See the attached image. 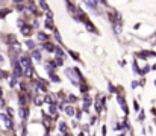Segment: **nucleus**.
I'll use <instances>...</instances> for the list:
<instances>
[{
    "mask_svg": "<svg viewBox=\"0 0 156 136\" xmlns=\"http://www.w3.org/2000/svg\"><path fill=\"white\" fill-rule=\"evenodd\" d=\"M118 101H120V104H121V109L127 113V106H126V101L123 100V97H118Z\"/></svg>",
    "mask_w": 156,
    "mask_h": 136,
    "instance_id": "0eeeda50",
    "label": "nucleus"
},
{
    "mask_svg": "<svg viewBox=\"0 0 156 136\" xmlns=\"http://www.w3.org/2000/svg\"><path fill=\"white\" fill-rule=\"evenodd\" d=\"M0 62H3V58H2V56H0Z\"/></svg>",
    "mask_w": 156,
    "mask_h": 136,
    "instance_id": "bb28decb",
    "label": "nucleus"
},
{
    "mask_svg": "<svg viewBox=\"0 0 156 136\" xmlns=\"http://www.w3.org/2000/svg\"><path fill=\"white\" fill-rule=\"evenodd\" d=\"M38 38H40L41 41H46V40H47V37H46L44 33H38Z\"/></svg>",
    "mask_w": 156,
    "mask_h": 136,
    "instance_id": "a211bd4d",
    "label": "nucleus"
},
{
    "mask_svg": "<svg viewBox=\"0 0 156 136\" xmlns=\"http://www.w3.org/2000/svg\"><path fill=\"white\" fill-rule=\"evenodd\" d=\"M65 74H67V77H70L73 85H79V82L83 80V77L77 68H68V70H65Z\"/></svg>",
    "mask_w": 156,
    "mask_h": 136,
    "instance_id": "f257e3e1",
    "label": "nucleus"
},
{
    "mask_svg": "<svg viewBox=\"0 0 156 136\" xmlns=\"http://www.w3.org/2000/svg\"><path fill=\"white\" fill-rule=\"evenodd\" d=\"M0 97H2V89H0Z\"/></svg>",
    "mask_w": 156,
    "mask_h": 136,
    "instance_id": "cd10ccee",
    "label": "nucleus"
},
{
    "mask_svg": "<svg viewBox=\"0 0 156 136\" xmlns=\"http://www.w3.org/2000/svg\"><path fill=\"white\" fill-rule=\"evenodd\" d=\"M50 79H52L53 82H56V83H58V82H61V80H59V77H58V76H56V74H50Z\"/></svg>",
    "mask_w": 156,
    "mask_h": 136,
    "instance_id": "4468645a",
    "label": "nucleus"
},
{
    "mask_svg": "<svg viewBox=\"0 0 156 136\" xmlns=\"http://www.w3.org/2000/svg\"><path fill=\"white\" fill-rule=\"evenodd\" d=\"M18 113H20V117H21L23 120H24V118L27 117V112L24 110V107H20V110H18Z\"/></svg>",
    "mask_w": 156,
    "mask_h": 136,
    "instance_id": "9d476101",
    "label": "nucleus"
},
{
    "mask_svg": "<svg viewBox=\"0 0 156 136\" xmlns=\"http://www.w3.org/2000/svg\"><path fill=\"white\" fill-rule=\"evenodd\" d=\"M17 9H18V11H23L24 6H23V5H17Z\"/></svg>",
    "mask_w": 156,
    "mask_h": 136,
    "instance_id": "5701e85b",
    "label": "nucleus"
},
{
    "mask_svg": "<svg viewBox=\"0 0 156 136\" xmlns=\"http://www.w3.org/2000/svg\"><path fill=\"white\" fill-rule=\"evenodd\" d=\"M43 101H44V98H41V97H35V104H37V106H41Z\"/></svg>",
    "mask_w": 156,
    "mask_h": 136,
    "instance_id": "f8f14e48",
    "label": "nucleus"
},
{
    "mask_svg": "<svg viewBox=\"0 0 156 136\" xmlns=\"http://www.w3.org/2000/svg\"><path fill=\"white\" fill-rule=\"evenodd\" d=\"M26 45H27V48H29V50L35 51V43H34V41H27V43H26Z\"/></svg>",
    "mask_w": 156,
    "mask_h": 136,
    "instance_id": "9b49d317",
    "label": "nucleus"
},
{
    "mask_svg": "<svg viewBox=\"0 0 156 136\" xmlns=\"http://www.w3.org/2000/svg\"><path fill=\"white\" fill-rule=\"evenodd\" d=\"M55 37H56V40L61 43V37H59V33H58V30H55Z\"/></svg>",
    "mask_w": 156,
    "mask_h": 136,
    "instance_id": "4be33fe9",
    "label": "nucleus"
},
{
    "mask_svg": "<svg viewBox=\"0 0 156 136\" xmlns=\"http://www.w3.org/2000/svg\"><path fill=\"white\" fill-rule=\"evenodd\" d=\"M0 120L3 121V124H5L8 129H12V121H11V117H8V115L2 113V115H0Z\"/></svg>",
    "mask_w": 156,
    "mask_h": 136,
    "instance_id": "7ed1b4c3",
    "label": "nucleus"
},
{
    "mask_svg": "<svg viewBox=\"0 0 156 136\" xmlns=\"http://www.w3.org/2000/svg\"><path fill=\"white\" fill-rule=\"evenodd\" d=\"M70 54H71V58H73V59H76V61L79 59V54H77V53H74L73 50H70Z\"/></svg>",
    "mask_w": 156,
    "mask_h": 136,
    "instance_id": "f3484780",
    "label": "nucleus"
},
{
    "mask_svg": "<svg viewBox=\"0 0 156 136\" xmlns=\"http://www.w3.org/2000/svg\"><path fill=\"white\" fill-rule=\"evenodd\" d=\"M85 5H87V6H90L91 9H96L99 3H97V2H85Z\"/></svg>",
    "mask_w": 156,
    "mask_h": 136,
    "instance_id": "1a4fd4ad",
    "label": "nucleus"
},
{
    "mask_svg": "<svg viewBox=\"0 0 156 136\" xmlns=\"http://www.w3.org/2000/svg\"><path fill=\"white\" fill-rule=\"evenodd\" d=\"M59 130L61 132H67V124L65 123H59Z\"/></svg>",
    "mask_w": 156,
    "mask_h": 136,
    "instance_id": "ddd939ff",
    "label": "nucleus"
},
{
    "mask_svg": "<svg viewBox=\"0 0 156 136\" xmlns=\"http://www.w3.org/2000/svg\"><path fill=\"white\" fill-rule=\"evenodd\" d=\"M65 113H67L68 117H73V115H74V107H73V106H67V107H65Z\"/></svg>",
    "mask_w": 156,
    "mask_h": 136,
    "instance_id": "39448f33",
    "label": "nucleus"
},
{
    "mask_svg": "<svg viewBox=\"0 0 156 136\" xmlns=\"http://www.w3.org/2000/svg\"><path fill=\"white\" fill-rule=\"evenodd\" d=\"M6 14H8V11H2V12H0V17H5Z\"/></svg>",
    "mask_w": 156,
    "mask_h": 136,
    "instance_id": "393cba45",
    "label": "nucleus"
},
{
    "mask_svg": "<svg viewBox=\"0 0 156 136\" xmlns=\"http://www.w3.org/2000/svg\"><path fill=\"white\" fill-rule=\"evenodd\" d=\"M3 76H5V73H3V71H2V70H0V79H2V77H3Z\"/></svg>",
    "mask_w": 156,
    "mask_h": 136,
    "instance_id": "a878e982",
    "label": "nucleus"
},
{
    "mask_svg": "<svg viewBox=\"0 0 156 136\" xmlns=\"http://www.w3.org/2000/svg\"><path fill=\"white\" fill-rule=\"evenodd\" d=\"M133 109H135V110H140V104L136 103V100L133 101Z\"/></svg>",
    "mask_w": 156,
    "mask_h": 136,
    "instance_id": "412c9836",
    "label": "nucleus"
},
{
    "mask_svg": "<svg viewBox=\"0 0 156 136\" xmlns=\"http://www.w3.org/2000/svg\"><path fill=\"white\" fill-rule=\"evenodd\" d=\"M21 32H23L24 37H29L30 35V26H23L21 27Z\"/></svg>",
    "mask_w": 156,
    "mask_h": 136,
    "instance_id": "20e7f679",
    "label": "nucleus"
},
{
    "mask_svg": "<svg viewBox=\"0 0 156 136\" xmlns=\"http://www.w3.org/2000/svg\"><path fill=\"white\" fill-rule=\"evenodd\" d=\"M44 48H46L47 51H56V50H55V47H53L50 43H44Z\"/></svg>",
    "mask_w": 156,
    "mask_h": 136,
    "instance_id": "6e6552de",
    "label": "nucleus"
},
{
    "mask_svg": "<svg viewBox=\"0 0 156 136\" xmlns=\"http://www.w3.org/2000/svg\"><path fill=\"white\" fill-rule=\"evenodd\" d=\"M114 30H115V33L118 35V33H120V30H121V27H120V24H114Z\"/></svg>",
    "mask_w": 156,
    "mask_h": 136,
    "instance_id": "dca6fc26",
    "label": "nucleus"
},
{
    "mask_svg": "<svg viewBox=\"0 0 156 136\" xmlns=\"http://www.w3.org/2000/svg\"><path fill=\"white\" fill-rule=\"evenodd\" d=\"M20 104H21V107H24V104H26V100H24V97H20Z\"/></svg>",
    "mask_w": 156,
    "mask_h": 136,
    "instance_id": "6ab92c4d",
    "label": "nucleus"
},
{
    "mask_svg": "<svg viewBox=\"0 0 156 136\" xmlns=\"http://www.w3.org/2000/svg\"><path fill=\"white\" fill-rule=\"evenodd\" d=\"M21 74H23V67L20 65V62H18V61H14V76L20 77Z\"/></svg>",
    "mask_w": 156,
    "mask_h": 136,
    "instance_id": "f03ea898",
    "label": "nucleus"
},
{
    "mask_svg": "<svg viewBox=\"0 0 156 136\" xmlns=\"http://www.w3.org/2000/svg\"><path fill=\"white\" fill-rule=\"evenodd\" d=\"M49 110H50V113H55V112H56V106H55V103H50Z\"/></svg>",
    "mask_w": 156,
    "mask_h": 136,
    "instance_id": "2eb2a0df",
    "label": "nucleus"
},
{
    "mask_svg": "<svg viewBox=\"0 0 156 136\" xmlns=\"http://www.w3.org/2000/svg\"><path fill=\"white\" fill-rule=\"evenodd\" d=\"M109 91H111V92H115V88H114L111 83H109Z\"/></svg>",
    "mask_w": 156,
    "mask_h": 136,
    "instance_id": "b1692460",
    "label": "nucleus"
},
{
    "mask_svg": "<svg viewBox=\"0 0 156 136\" xmlns=\"http://www.w3.org/2000/svg\"><path fill=\"white\" fill-rule=\"evenodd\" d=\"M32 58H34L35 61H41V51H38V50L32 51Z\"/></svg>",
    "mask_w": 156,
    "mask_h": 136,
    "instance_id": "423d86ee",
    "label": "nucleus"
},
{
    "mask_svg": "<svg viewBox=\"0 0 156 136\" xmlns=\"http://www.w3.org/2000/svg\"><path fill=\"white\" fill-rule=\"evenodd\" d=\"M155 85H156V82H155Z\"/></svg>",
    "mask_w": 156,
    "mask_h": 136,
    "instance_id": "c85d7f7f",
    "label": "nucleus"
},
{
    "mask_svg": "<svg viewBox=\"0 0 156 136\" xmlns=\"http://www.w3.org/2000/svg\"><path fill=\"white\" fill-rule=\"evenodd\" d=\"M40 5H41V8H43L44 11H47V9H49V8H47V5H46L44 2H40Z\"/></svg>",
    "mask_w": 156,
    "mask_h": 136,
    "instance_id": "aec40b11",
    "label": "nucleus"
}]
</instances>
